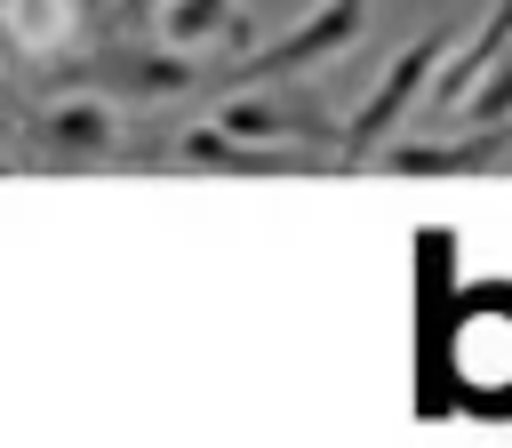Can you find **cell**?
Here are the masks:
<instances>
[{
	"mask_svg": "<svg viewBox=\"0 0 512 448\" xmlns=\"http://www.w3.org/2000/svg\"><path fill=\"white\" fill-rule=\"evenodd\" d=\"M448 48H456V24L440 16V24H424V32L384 64V80H376V88L360 96V112L336 128V168H368V160L400 136V120L424 104V88H432V72H440V56H448Z\"/></svg>",
	"mask_w": 512,
	"mask_h": 448,
	"instance_id": "3957f363",
	"label": "cell"
},
{
	"mask_svg": "<svg viewBox=\"0 0 512 448\" xmlns=\"http://www.w3.org/2000/svg\"><path fill=\"white\" fill-rule=\"evenodd\" d=\"M0 72H8V40H0Z\"/></svg>",
	"mask_w": 512,
	"mask_h": 448,
	"instance_id": "8fae6325",
	"label": "cell"
},
{
	"mask_svg": "<svg viewBox=\"0 0 512 448\" xmlns=\"http://www.w3.org/2000/svg\"><path fill=\"white\" fill-rule=\"evenodd\" d=\"M152 32H160L168 48H184V56H200V48L248 56V48H256V16H248L240 0H160V8H152Z\"/></svg>",
	"mask_w": 512,
	"mask_h": 448,
	"instance_id": "9c48e42d",
	"label": "cell"
},
{
	"mask_svg": "<svg viewBox=\"0 0 512 448\" xmlns=\"http://www.w3.org/2000/svg\"><path fill=\"white\" fill-rule=\"evenodd\" d=\"M368 8L376 0H312L288 32H272V40H256L248 56H232V64H208V88H264V80H304V72H320V64H336L344 48H360V32H368Z\"/></svg>",
	"mask_w": 512,
	"mask_h": 448,
	"instance_id": "7a4b0ae2",
	"label": "cell"
},
{
	"mask_svg": "<svg viewBox=\"0 0 512 448\" xmlns=\"http://www.w3.org/2000/svg\"><path fill=\"white\" fill-rule=\"evenodd\" d=\"M24 160L32 168H104L120 152V104L104 96H48L24 112Z\"/></svg>",
	"mask_w": 512,
	"mask_h": 448,
	"instance_id": "277c9868",
	"label": "cell"
},
{
	"mask_svg": "<svg viewBox=\"0 0 512 448\" xmlns=\"http://www.w3.org/2000/svg\"><path fill=\"white\" fill-rule=\"evenodd\" d=\"M496 120H512V48L480 72V88H472V96H464L440 128H496Z\"/></svg>",
	"mask_w": 512,
	"mask_h": 448,
	"instance_id": "30bf717a",
	"label": "cell"
},
{
	"mask_svg": "<svg viewBox=\"0 0 512 448\" xmlns=\"http://www.w3.org/2000/svg\"><path fill=\"white\" fill-rule=\"evenodd\" d=\"M504 48H512V0H488V8H480V24H464V40L440 56V72H432V88H424V112H432V120H448V112L480 88V72H488Z\"/></svg>",
	"mask_w": 512,
	"mask_h": 448,
	"instance_id": "ba28073f",
	"label": "cell"
},
{
	"mask_svg": "<svg viewBox=\"0 0 512 448\" xmlns=\"http://www.w3.org/2000/svg\"><path fill=\"white\" fill-rule=\"evenodd\" d=\"M176 160L216 168V176H304V168H320V152H304V144H248V136H232L216 120H192L176 136Z\"/></svg>",
	"mask_w": 512,
	"mask_h": 448,
	"instance_id": "52a82bcc",
	"label": "cell"
},
{
	"mask_svg": "<svg viewBox=\"0 0 512 448\" xmlns=\"http://www.w3.org/2000/svg\"><path fill=\"white\" fill-rule=\"evenodd\" d=\"M32 96H104V104H160V96H192L208 88V64L168 48V40H128V32H104L40 72H24Z\"/></svg>",
	"mask_w": 512,
	"mask_h": 448,
	"instance_id": "6da1fadb",
	"label": "cell"
},
{
	"mask_svg": "<svg viewBox=\"0 0 512 448\" xmlns=\"http://www.w3.org/2000/svg\"><path fill=\"white\" fill-rule=\"evenodd\" d=\"M104 32H120L112 0H0V40H8V64H24V72H40Z\"/></svg>",
	"mask_w": 512,
	"mask_h": 448,
	"instance_id": "8992f818",
	"label": "cell"
},
{
	"mask_svg": "<svg viewBox=\"0 0 512 448\" xmlns=\"http://www.w3.org/2000/svg\"><path fill=\"white\" fill-rule=\"evenodd\" d=\"M216 128H232L248 144H304V152H328V168H336V128L344 120H328V104H304L296 80H264V88H224Z\"/></svg>",
	"mask_w": 512,
	"mask_h": 448,
	"instance_id": "5b68a950",
	"label": "cell"
}]
</instances>
